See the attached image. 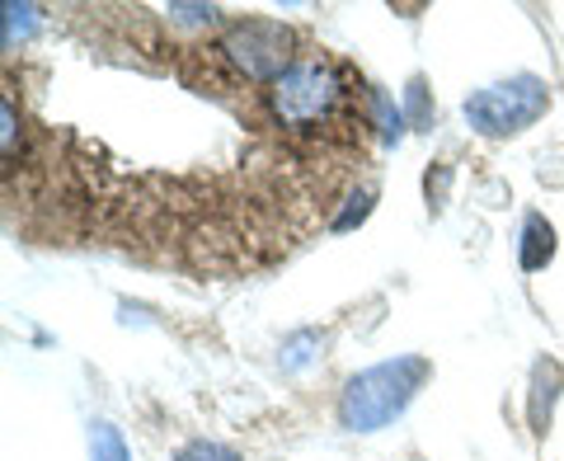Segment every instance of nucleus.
I'll use <instances>...</instances> for the list:
<instances>
[{
  "label": "nucleus",
  "instance_id": "obj_10",
  "mask_svg": "<svg viewBox=\"0 0 564 461\" xmlns=\"http://www.w3.org/2000/svg\"><path fill=\"white\" fill-rule=\"evenodd\" d=\"M174 461H240L231 448H221V442H207V438H193L184 442L180 452H174Z\"/></svg>",
  "mask_w": 564,
  "mask_h": 461
},
{
  "label": "nucleus",
  "instance_id": "obj_13",
  "mask_svg": "<svg viewBox=\"0 0 564 461\" xmlns=\"http://www.w3.org/2000/svg\"><path fill=\"white\" fill-rule=\"evenodd\" d=\"M165 14L174 24H193V29H198V24H217V10H212V6H170Z\"/></svg>",
  "mask_w": 564,
  "mask_h": 461
},
{
  "label": "nucleus",
  "instance_id": "obj_7",
  "mask_svg": "<svg viewBox=\"0 0 564 461\" xmlns=\"http://www.w3.org/2000/svg\"><path fill=\"white\" fill-rule=\"evenodd\" d=\"M90 457L95 461H132L128 442H122V433L113 429V424H95L90 429Z\"/></svg>",
  "mask_w": 564,
  "mask_h": 461
},
{
  "label": "nucleus",
  "instance_id": "obj_4",
  "mask_svg": "<svg viewBox=\"0 0 564 461\" xmlns=\"http://www.w3.org/2000/svg\"><path fill=\"white\" fill-rule=\"evenodd\" d=\"M221 57L231 62L236 76L245 81H259V85H273L282 71H288L302 52L296 47V29L278 24V20H236L231 29L221 33Z\"/></svg>",
  "mask_w": 564,
  "mask_h": 461
},
{
  "label": "nucleus",
  "instance_id": "obj_9",
  "mask_svg": "<svg viewBox=\"0 0 564 461\" xmlns=\"http://www.w3.org/2000/svg\"><path fill=\"white\" fill-rule=\"evenodd\" d=\"M367 109H372L377 132H381L386 141H395V137H400V114L391 109V99H386L381 90H367Z\"/></svg>",
  "mask_w": 564,
  "mask_h": 461
},
{
  "label": "nucleus",
  "instance_id": "obj_3",
  "mask_svg": "<svg viewBox=\"0 0 564 461\" xmlns=\"http://www.w3.org/2000/svg\"><path fill=\"white\" fill-rule=\"evenodd\" d=\"M551 109V90L541 76H513L499 85H485L466 99V122L485 137H518Z\"/></svg>",
  "mask_w": 564,
  "mask_h": 461
},
{
  "label": "nucleus",
  "instance_id": "obj_11",
  "mask_svg": "<svg viewBox=\"0 0 564 461\" xmlns=\"http://www.w3.org/2000/svg\"><path fill=\"white\" fill-rule=\"evenodd\" d=\"M367 212H372V189H358V193L348 199V207L339 212V217H334V230H352V226L367 217Z\"/></svg>",
  "mask_w": 564,
  "mask_h": 461
},
{
  "label": "nucleus",
  "instance_id": "obj_14",
  "mask_svg": "<svg viewBox=\"0 0 564 461\" xmlns=\"http://www.w3.org/2000/svg\"><path fill=\"white\" fill-rule=\"evenodd\" d=\"M404 109H410V118L419 122H429V95H423V81H410V90H404Z\"/></svg>",
  "mask_w": 564,
  "mask_h": 461
},
{
  "label": "nucleus",
  "instance_id": "obj_2",
  "mask_svg": "<svg viewBox=\"0 0 564 461\" xmlns=\"http://www.w3.org/2000/svg\"><path fill=\"white\" fill-rule=\"evenodd\" d=\"M429 377H433V367H429V358H419V353H400L391 363L358 372V377H348L344 396H339V424L348 433L386 429L391 419L410 410V400L423 392Z\"/></svg>",
  "mask_w": 564,
  "mask_h": 461
},
{
  "label": "nucleus",
  "instance_id": "obj_6",
  "mask_svg": "<svg viewBox=\"0 0 564 461\" xmlns=\"http://www.w3.org/2000/svg\"><path fill=\"white\" fill-rule=\"evenodd\" d=\"M560 386H564V372L555 358H541L532 367V429L545 433V424H551V405L560 396Z\"/></svg>",
  "mask_w": 564,
  "mask_h": 461
},
{
  "label": "nucleus",
  "instance_id": "obj_15",
  "mask_svg": "<svg viewBox=\"0 0 564 461\" xmlns=\"http://www.w3.org/2000/svg\"><path fill=\"white\" fill-rule=\"evenodd\" d=\"M0 114H6V165H14V151H20V122H14V99L0 104Z\"/></svg>",
  "mask_w": 564,
  "mask_h": 461
},
{
  "label": "nucleus",
  "instance_id": "obj_12",
  "mask_svg": "<svg viewBox=\"0 0 564 461\" xmlns=\"http://www.w3.org/2000/svg\"><path fill=\"white\" fill-rule=\"evenodd\" d=\"M33 14H39L33 6H6V43H14V39H29L33 24H39V20H33Z\"/></svg>",
  "mask_w": 564,
  "mask_h": 461
},
{
  "label": "nucleus",
  "instance_id": "obj_1",
  "mask_svg": "<svg viewBox=\"0 0 564 461\" xmlns=\"http://www.w3.org/2000/svg\"><path fill=\"white\" fill-rule=\"evenodd\" d=\"M358 76L334 62L329 52L306 47L282 76L269 85V114L292 141L306 147H352L367 118L358 109Z\"/></svg>",
  "mask_w": 564,
  "mask_h": 461
},
{
  "label": "nucleus",
  "instance_id": "obj_8",
  "mask_svg": "<svg viewBox=\"0 0 564 461\" xmlns=\"http://www.w3.org/2000/svg\"><path fill=\"white\" fill-rule=\"evenodd\" d=\"M311 349H325V334H315V330H302V334H292L288 344H282V367L296 372V367H306L315 353Z\"/></svg>",
  "mask_w": 564,
  "mask_h": 461
},
{
  "label": "nucleus",
  "instance_id": "obj_5",
  "mask_svg": "<svg viewBox=\"0 0 564 461\" xmlns=\"http://www.w3.org/2000/svg\"><path fill=\"white\" fill-rule=\"evenodd\" d=\"M518 259H522L527 274H536V269H545V264L555 259V226L545 222L541 212H532V217L522 222V250H518Z\"/></svg>",
  "mask_w": 564,
  "mask_h": 461
}]
</instances>
